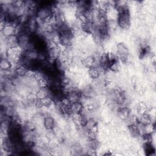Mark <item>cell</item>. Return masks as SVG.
<instances>
[{
    "label": "cell",
    "instance_id": "obj_1",
    "mask_svg": "<svg viewBox=\"0 0 156 156\" xmlns=\"http://www.w3.org/2000/svg\"><path fill=\"white\" fill-rule=\"evenodd\" d=\"M117 57L122 62H127L129 58V51L127 46L123 43H118L116 46Z\"/></svg>",
    "mask_w": 156,
    "mask_h": 156
},
{
    "label": "cell",
    "instance_id": "obj_2",
    "mask_svg": "<svg viewBox=\"0 0 156 156\" xmlns=\"http://www.w3.org/2000/svg\"><path fill=\"white\" fill-rule=\"evenodd\" d=\"M1 34L4 38H7L13 35H16V27L10 23H5L4 27L1 29Z\"/></svg>",
    "mask_w": 156,
    "mask_h": 156
},
{
    "label": "cell",
    "instance_id": "obj_6",
    "mask_svg": "<svg viewBox=\"0 0 156 156\" xmlns=\"http://www.w3.org/2000/svg\"><path fill=\"white\" fill-rule=\"evenodd\" d=\"M0 66H1V70L6 71V70H9L13 68V65L12 63L8 58H1V60Z\"/></svg>",
    "mask_w": 156,
    "mask_h": 156
},
{
    "label": "cell",
    "instance_id": "obj_5",
    "mask_svg": "<svg viewBox=\"0 0 156 156\" xmlns=\"http://www.w3.org/2000/svg\"><path fill=\"white\" fill-rule=\"evenodd\" d=\"M84 107L80 101H78L70 104V111L71 115L80 114L82 112Z\"/></svg>",
    "mask_w": 156,
    "mask_h": 156
},
{
    "label": "cell",
    "instance_id": "obj_3",
    "mask_svg": "<svg viewBox=\"0 0 156 156\" xmlns=\"http://www.w3.org/2000/svg\"><path fill=\"white\" fill-rule=\"evenodd\" d=\"M5 44L8 48H13L19 47L18 37L17 35H13L4 38Z\"/></svg>",
    "mask_w": 156,
    "mask_h": 156
},
{
    "label": "cell",
    "instance_id": "obj_4",
    "mask_svg": "<svg viewBox=\"0 0 156 156\" xmlns=\"http://www.w3.org/2000/svg\"><path fill=\"white\" fill-rule=\"evenodd\" d=\"M43 126L44 127V128L47 130H54L56 123H55V121L54 119V118L48 115H46L44 118H43Z\"/></svg>",
    "mask_w": 156,
    "mask_h": 156
}]
</instances>
